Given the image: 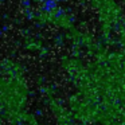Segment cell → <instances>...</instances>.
I'll return each mask as SVG.
<instances>
[{
	"label": "cell",
	"instance_id": "cell-1",
	"mask_svg": "<svg viewBox=\"0 0 125 125\" xmlns=\"http://www.w3.org/2000/svg\"><path fill=\"white\" fill-rule=\"evenodd\" d=\"M1 120L7 125L26 124L31 112L28 110L32 90L30 87L23 63L6 58L1 63Z\"/></svg>",
	"mask_w": 125,
	"mask_h": 125
},
{
	"label": "cell",
	"instance_id": "cell-2",
	"mask_svg": "<svg viewBox=\"0 0 125 125\" xmlns=\"http://www.w3.org/2000/svg\"><path fill=\"white\" fill-rule=\"evenodd\" d=\"M43 105L51 113L55 125H78L73 112L70 110L66 101L58 95V90L52 83H43L39 86Z\"/></svg>",
	"mask_w": 125,
	"mask_h": 125
},
{
	"label": "cell",
	"instance_id": "cell-3",
	"mask_svg": "<svg viewBox=\"0 0 125 125\" xmlns=\"http://www.w3.org/2000/svg\"><path fill=\"white\" fill-rule=\"evenodd\" d=\"M26 125H49V124H46V122H43L42 120H39V117L36 116L35 113H31L30 116H28L27 121H26Z\"/></svg>",
	"mask_w": 125,
	"mask_h": 125
}]
</instances>
